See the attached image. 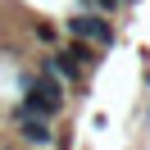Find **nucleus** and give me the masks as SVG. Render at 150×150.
<instances>
[{
	"label": "nucleus",
	"mask_w": 150,
	"mask_h": 150,
	"mask_svg": "<svg viewBox=\"0 0 150 150\" xmlns=\"http://www.w3.org/2000/svg\"><path fill=\"white\" fill-rule=\"evenodd\" d=\"M64 28H68V37L91 41L96 50H109L114 46V23L105 18V14H96V9H77L73 18H64Z\"/></svg>",
	"instance_id": "obj_1"
},
{
	"label": "nucleus",
	"mask_w": 150,
	"mask_h": 150,
	"mask_svg": "<svg viewBox=\"0 0 150 150\" xmlns=\"http://www.w3.org/2000/svg\"><path fill=\"white\" fill-rule=\"evenodd\" d=\"M14 123H18V137L28 141V146H50V141H55V127H50V118H41V114H28L23 105L14 109Z\"/></svg>",
	"instance_id": "obj_2"
},
{
	"label": "nucleus",
	"mask_w": 150,
	"mask_h": 150,
	"mask_svg": "<svg viewBox=\"0 0 150 150\" xmlns=\"http://www.w3.org/2000/svg\"><path fill=\"white\" fill-rule=\"evenodd\" d=\"M64 55L68 59H73V64H82V68H96V64H100V55H96V46H91V41H68V46H64Z\"/></svg>",
	"instance_id": "obj_3"
},
{
	"label": "nucleus",
	"mask_w": 150,
	"mask_h": 150,
	"mask_svg": "<svg viewBox=\"0 0 150 150\" xmlns=\"http://www.w3.org/2000/svg\"><path fill=\"white\" fill-rule=\"evenodd\" d=\"M32 37H37L41 46H50V41H55V28H50V23H32Z\"/></svg>",
	"instance_id": "obj_4"
},
{
	"label": "nucleus",
	"mask_w": 150,
	"mask_h": 150,
	"mask_svg": "<svg viewBox=\"0 0 150 150\" xmlns=\"http://www.w3.org/2000/svg\"><path fill=\"white\" fill-rule=\"evenodd\" d=\"M118 5H123V0H91V9H96V14H114Z\"/></svg>",
	"instance_id": "obj_5"
},
{
	"label": "nucleus",
	"mask_w": 150,
	"mask_h": 150,
	"mask_svg": "<svg viewBox=\"0 0 150 150\" xmlns=\"http://www.w3.org/2000/svg\"><path fill=\"white\" fill-rule=\"evenodd\" d=\"M127 5H132V0H127Z\"/></svg>",
	"instance_id": "obj_6"
}]
</instances>
